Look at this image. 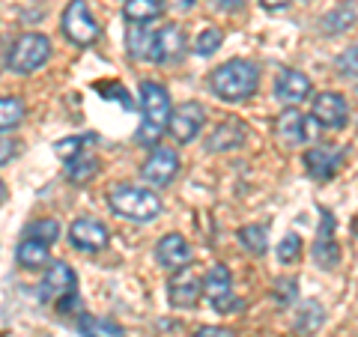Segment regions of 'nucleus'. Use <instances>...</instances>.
Returning a JSON list of instances; mask_svg holds the SVG:
<instances>
[{"mask_svg":"<svg viewBox=\"0 0 358 337\" xmlns=\"http://www.w3.org/2000/svg\"><path fill=\"white\" fill-rule=\"evenodd\" d=\"M239 242H242V248L248 251V254H254V257H260V254H266V248H268V239H266V227L263 224H248V227H242L239 230Z\"/></svg>","mask_w":358,"mask_h":337,"instance_id":"nucleus-25","label":"nucleus"},{"mask_svg":"<svg viewBox=\"0 0 358 337\" xmlns=\"http://www.w3.org/2000/svg\"><path fill=\"white\" fill-rule=\"evenodd\" d=\"M150 36H152V27H143V24L129 27V33H126V45H129V54H131L134 60H147Z\"/></svg>","mask_w":358,"mask_h":337,"instance_id":"nucleus-27","label":"nucleus"},{"mask_svg":"<svg viewBox=\"0 0 358 337\" xmlns=\"http://www.w3.org/2000/svg\"><path fill=\"white\" fill-rule=\"evenodd\" d=\"M185 51V33L176 24H164L159 30H152L150 48H147V63H167L176 60Z\"/></svg>","mask_w":358,"mask_h":337,"instance_id":"nucleus-9","label":"nucleus"},{"mask_svg":"<svg viewBox=\"0 0 358 337\" xmlns=\"http://www.w3.org/2000/svg\"><path fill=\"white\" fill-rule=\"evenodd\" d=\"M260 3L266 6V9H287L293 0H260Z\"/></svg>","mask_w":358,"mask_h":337,"instance_id":"nucleus-36","label":"nucleus"},{"mask_svg":"<svg viewBox=\"0 0 358 337\" xmlns=\"http://www.w3.org/2000/svg\"><path fill=\"white\" fill-rule=\"evenodd\" d=\"M155 260H159L164 268H173L176 272V268L188 266V260H192V248H188V242L179 233H167L159 242V248H155Z\"/></svg>","mask_w":358,"mask_h":337,"instance_id":"nucleus-18","label":"nucleus"},{"mask_svg":"<svg viewBox=\"0 0 358 337\" xmlns=\"http://www.w3.org/2000/svg\"><path fill=\"white\" fill-rule=\"evenodd\" d=\"M355 18H358V6H355V0H341L338 6L331 9L329 15H322L320 21V27L322 33H343V30H350L355 24Z\"/></svg>","mask_w":358,"mask_h":337,"instance_id":"nucleus-20","label":"nucleus"},{"mask_svg":"<svg viewBox=\"0 0 358 337\" xmlns=\"http://www.w3.org/2000/svg\"><path fill=\"white\" fill-rule=\"evenodd\" d=\"M176 171H179V155L171 147H152L147 162H143V167H141V176H143L147 185L162 188L176 176Z\"/></svg>","mask_w":358,"mask_h":337,"instance_id":"nucleus-8","label":"nucleus"},{"mask_svg":"<svg viewBox=\"0 0 358 337\" xmlns=\"http://www.w3.org/2000/svg\"><path fill=\"white\" fill-rule=\"evenodd\" d=\"M194 337H233V331L221 329V325H203V329H197Z\"/></svg>","mask_w":358,"mask_h":337,"instance_id":"nucleus-35","label":"nucleus"},{"mask_svg":"<svg viewBox=\"0 0 358 337\" xmlns=\"http://www.w3.org/2000/svg\"><path fill=\"white\" fill-rule=\"evenodd\" d=\"M203 296L212 301V308L221 310V313L236 308V299H233V275H230L227 266L215 263L203 275Z\"/></svg>","mask_w":358,"mask_h":337,"instance_id":"nucleus-10","label":"nucleus"},{"mask_svg":"<svg viewBox=\"0 0 358 337\" xmlns=\"http://www.w3.org/2000/svg\"><path fill=\"white\" fill-rule=\"evenodd\" d=\"M313 117H317L322 129L338 131L346 126V120H350V108H346V102L338 93H320L313 99Z\"/></svg>","mask_w":358,"mask_h":337,"instance_id":"nucleus-15","label":"nucleus"},{"mask_svg":"<svg viewBox=\"0 0 358 337\" xmlns=\"http://www.w3.org/2000/svg\"><path fill=\"white\" fill-rule=\"evenodd\" d=\"M27 239H39V242H45V245H54L60 239V224L54 221V218H42V221H33V224H27Z\"/></svg>","mask_w":358,"mask_h":337,"instance_id":"nucleus-28","label":"nucleus"},{"mask_svg":"<svg viewBox=\"0 0 358 337\" xmlns=\"http://www.w3.org/2000/svg\"><path fill=\"white\" fill-rule=\"evenodd\" d=\"M122 15H126L129 24H147L162 15V0H129L122 6Z\"/></svg>","mask_w":358,"mask_h":337,"instance_id":"nucleus-22","label":"nucleus"},{"mask_svg":"<svg viewBox=\"0 0 358 337\" xmlns=\"http://www.w3.org/2000/svg\"><path fill=\"white\" fill-rule=\"evenodd\" d=\"M320 322H322V308L317 305V301H305V305H301V317L296 322L299 334H313Z\"/></svg>","mask_w":358,"mask_h":337,"instance_id":"nucleus-30","label":"nucleus"},{"mask_svg":"<svg viewBox=\"0 0 358 337\" xmlns=\"http://www.w3.org/2000/svg\"><path fill=\"white\" fill-rule=\"evenodd\" d=\"M108 206L126 221L147 224L152 218H159L162 200L152 188H138V185H117L108 194Z\"/></svg>","mask_w":358,"mask_h":337,"instance_id":"nucleus-3","label":"nucleus"},{"mask_svg":"<svg viewBox=\"0 0 358 337\" xmlns=\"http://www.w3.org/2000/svg\"><path fill=\"white\" fill-rule=\"evenodd\" d=\"M99 171V159L96 155H78L75 162H69V167H66V176H69V182H87V179H93Z\"/></svg>","mask_w":358,"mask_h":337,"instance_id":"nucleus-26","label":"nucleus"},{"mask_svg":"<svg viewBox=\"0 0 358 337\" xmlns=\"http://www.w3.org/2000/svg\"><path fill=\"white\" fill-rule=\"evenodd\" d=\"M171 6H176V9H192L194 6V0H167Z\"/></svg>","mask_w":358,"mask_h":337,"instance_id":"nucleus-39","label":"nucleus"},{"mask_svg":"<svg viewBox=\"0 0 358 337\" xmlns=\"http://www.w3.org/2000/svg\"><path fill=\"white\" fill-rule=\"evenodd\" d=\"M167 296H171L173 308H192L200 301V296H203V280L197 278L192 266L176 268V275L171 278V284H167Z\"/></svg>","mask_w":358,"mask_h":337,"instance_id":"nucleus-12","label":"nucleus"},{"mask_svg":"<svg viewBox=\"0 0 358 337\" xmlns=\"http://www.w3.org/2000/svg\"><path fill=\"white\" fill-rule=\"evenodd\" d=\"M301 257V236L287 233L281 242H278V260L281 263H296Z\"/></svg>","mask_w":358,"mask_h":337,"instance_id":"nucleus-33","label":"nucleus"},{"mask_svg":"<svg viewBox=\"0 0 358 337\" xmlns=\"http://www.w3.org/2000/svg\"><path fill=\"white\" fill-rule=\"evenodd\" d=\"M39 301H54L57 310H69L78 308V278L72 272V266L66 263H51V268L45 272L42 284H39Z\"/></svg>","mask_w":358,"mask_h":337,"instance_id":"nucleus-5","label":"nucleus"},{"mask_svg":"<svg viewBox=\"0 0 358 337\" xmlns=\"http://www.w3.org/2000/svg\"><path fill=\"white\" fill-rule=\"evenodd\" d=\"M51 57V42L42 33H24L18 36L6 51V69L15 75H30L42 69Z\"/></svg>","mask_w":358,"mask_h":337,"instance_id":"nucleus-4","label":"nucleus"},{"mask_svg":"<svg viewBox=\"0 0 358 337\" xmlns=\"http://www.w3.org/2000/svg\"><path fill=\"white\" fill-rule=\"evenodd\" d=\"M343 164V150L338 143H317L305 150V171L313 179H331Z\"/></svg>","mask_w":358,"mask_h":337,"instance_id":"nucleus-11","label":"nucleus"},{"mask_svg":"<svg viewBox=\"0 0 358 337\" xmlns=\"http://www.w3.org/2000/svg\"><path fill=\"white\" fill-rule=\"evenodd\" d=\"M272 296L278 305H289L296 296H299V280L296 278H278L275 287H272Z\"/></svg>","mask_w":358,"mask_h":337,"instance_id":"nucleus-34","label":"nucleus"},{"mask_svg":"<svg viewBox=\"0 0 358 337\" xmlns=\"http://www.w3.org/2000/svg\"><path fill=\"white\" fill-rule=\"evenodd\" d=\"M221 42H224V33L218 27H203L194 39V51L200 57H209V54H215L221 48Z\"/></svg>","mask_w":358,"mask_h":337,"instance_id":"nucleus-29","label":"nucleus"},{"mask_svg":"<svg viewBox=\"0 0 358 337\" xmlns=\"http://www.w3.org/2000/svg\"><path fill=\"white\" fill-rule=\"evenodd\" d=\"M81 334L84 337H126V331L110 320H99L93 313H81Z\"/></svg>","mask_w":358,"mask_h":337,"instance_id":"nucleus-23","label":"nucleus"},{"mask_svg":"<svg viewBox=\"0 0 358 337\" xmlns=\"http://www.w3.org/2000/svg\"><path fill=\"white\" fill-rule=\"evenodd\" d=\"M248 129L242 126V120H227L209 134V150L212 152H227V150H239L245 147Z\"/></svg>","mask_w":358,"mask_h":337,"instance_id":"nucleus-19","label":"nucleus"},{"mask_svg":"<svg viewBox=\"0 0 358 337\" xmlns=\"http://www.w3.org/2000/svg\"><path fill=\"white\" fill-rule=\"evenodd\" d=\"M320 129L322 126L317 122V117H305L299 108H287L284 114L275 120V134L284 147H299V143L317 138Z\"/></svg>","mask_w":358,"mask_h":337,"instance_id":"nucleus-6","label":"nucleus"},{"mask_svg":"<svg viewBox=\"0 0 358 337\" xmlns=\"http://www.w3.org/2000/svg\"><path fill=\"white\" fill-rule=\"evenodd\" d=\"M203 105L197 102H182L176 110H173V120H171V134L179 141V143H188L197 138V131L203 129Z\"/></svg>","mask_w":358,"mask_h":337,"instance_id":"nucleus-14","label":"nucleus"},{"mask_svg":"<svg viewBox=\"0 0 358 337\" xmlns=\"http://www.w3.org/2000/svg\"><path fill=\"white\" fill-rule=\"evenodd\" d=\"M9 155H13V143H9V134H3V155H0V162L9 164Z\"/></svg>","mask_w":358,"mask_h":337,"instance_id":"nucleus-38","label":"nucleus"},{"mask_svg":"<svg viewBox=\"0 0 358 337\" xmlns=\"http://www.w3.org/2000/svg\"><path fill=\"white\" fill-rule=\"evenodd\" d=\"M334 69H338V75L343 81H358V45L346 48L341 57L334 60Z\"/></svg>","mask_w":358,"mask_h":337,"instance_id":"nucleus-31","label":"nucleus"},{"mask_svg":"<svg viewBox=\"0 0 358 337\" xmlns=\"http://www.w3.org/2000/svg\"><path fill=\"white\" fill-rule=\"evenodd\" d=\"M48 257H51V245H45L39 239H27V236L15 248V260L21 268H39V266L48 263Z\"/></svg>","mask_w":358,"mask_h":337,"instance_id":"nucleus-21","label":"nucleus"},{"mask_svg":"<svg viewBox=\"0 0 358 337\" xmlns=\"http://www.w3.org/2000/svg\"><path fill=\"white\" fill-rule=\"evenodd\" d=\"M313 260H317L322 268H334L338 260H341L338 242H334V218H331V212H322L320 236H317V245H313Z\"/></svg>","mask_w":358,"mask_h":337,"instance_id":"nucleus-17","label":"nucleus"},{"mask_svg":"<svg viewBox=\"0 0 358 337\" xmlns=\"http://www.w3.org/2000/svg\"><path fill=\"white\" fill-rule=\"evenodd\" d=\"M257 84H260V75H257V66L248 60H227L221 63L215 72L209 75V87L221 102H245L257 93Z\"/></svg>","mask_w":358,"mask_h":337,"instance_id":"nucleus-2","label":"nucleus"},{"mask_svg":"<svg viewBox=\"0 0 358 337\" xmlns=\"http://www.w3.org/2000/svg\"><path fill=\"white\" fill-rule=\"evenodd\" d=\"M141 114H143V122L138 129V143L159 147L162 134L171 131V120H173L171 96H167V89L162 84H155V81L141 84Z\"/></svg>","mask_w":358,"mask_h":337,"instance_id":"nucleus-1","label":"nucleus"},{"mask_svg":"<svg viewBox=\"0 0 358 337\" xmlns=\"http://www.w3.org/2000/svg\"><path fill=\"white\" fill-rule=\"evenodd\" d=\"M21 120H24V105H21V99L18 96L0 99V129H3V134L13 131Z\"/></svg>","mask_w":358,"mask_h":337,"instance_id":"nucleus-24","label":"nucleus"},{"mask_svg":"<svg viewBox=\"0 0 358 337\" xmlns=\"http://www.w3.org/2000/svg\"><path fill=\"white\" fill-rule=\"evenodd\" d=\"M275 96L281 99L284 105L305 102V99L310 96V78L305 72H299V69L281 72V78H278V84H275Z\"/></svg>","mask_w":358,"mask_h":337,"instance_id":"nucleus-16","label":"nucleus"},{"mask_svg":"<svg viewBox=\"0 0 358 337\" xmlns=\"http://www.w3.org/2000/svg\"><path fill=\"white\" fill-rule=\"evenodd\" d=\"M212 3H215L218 9H239L245 0H212Z\"/></svg>","mask_w":358,"mask_h":337,"instance_id":"nucleus-37","label":"nucleus"},{"mask_svg":"<svg viewBox=\"0 0 358 337\" xmlns=\"http://www.w3.org/2000/svg\"><path fill=\"white\" fill-rule=\"evenodd\" d=\"M110 239V233L102 221L96 218H78L72 227H69V242L75 245L78 251L84 254H93V251H102Z\"/></svg>","mask_w":358,"mask_h":337,"instance_id":"nucleus-13","label":"nucleus"},{"mask_svg":"<svg viewBox=\"0 0 358 337\" xmlns=\"http://www.w3.org/2000/svg\"><path fill=\"white\" fill-rule=\"evenodd\" d=\"M63 33L75 45H93L102 30H99V21L93 18L84 0H69V6L63 13Z\"/></svg>","mask_w":358,"mask_h":337,"instance_id":"nucleus-7","label":"nucleus"},{"mask_svg":"<svg viewBox=\"0 0 358 337\" xmlns=\"http://www.w3.org/2000/svg\"><path fill=\"white\" fill-rule=\"evenodd\" d=\"M54 155H57L60 162H75L78 155H84V138H78V134H72V138H63L54 143Z\"/></svg>","mask_w":358,"mask_h":337,"instance_id":"nucleus-32","label":"nucleus"}]
</instances>
